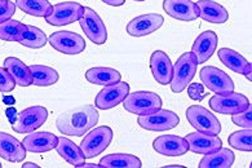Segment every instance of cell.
Segmentation results:
<instances>
[{
  "mask_svg": "<svg viewBox=\"0 0 252 168\" xmlns=\"http://www.w3.org/2000/svg\"><path fill=\"white\" fill-rule=\"evenodd\" d=\"M98 118L96 106L83 105L60 114L56 119V126L63 134L80 137L98 123Z\"/></svg>",
  "mask_w": 252,
  "mask_h": 168,
  "instance_id": "1",
  "label": "cell"
},
{
  "mask_svg": "<svg viewBox=\"0 0 252 168\" xmlns=\"http://www.w3.org/2000/svg\"><path fill=\"white\" fill-rule=\"evenodd\" d=\"M197 66V57L191 52L180 56L176 61V65H173L172 79L169 83L173 93H181L189 86V83H191L193 78L195 76Z\"/></svg>",
  "mask_w": 252,
  "mask_h": 168,
  "instance_id": "2",
  "label": "cell"
},
{
  "mask_svg": "<svg viewBox=\"0 0 252 168\" xmlns=\"http://www.w3.org/2000/svg\"><path fill=\"white\" fill-rule=\"evenodd\" d=\"M163 101L159 95L149 91L128 93L123 101V106L128 113L136 115H148L157 110L162 109Z\"/></svg>",
  "mask_w": 252,
  "mask_h": 168,
  "instance_id": "3",
  "label": "cell"
},
{
  "mask_svg": "<svg viewBox=\"0 0 252 168\" xmlns=\"http://www.w3.org/2000/svg\"><path fill=\"white\" fill-rule=\"evenodd\" d=\"M113 137H114L113 130L107 126H101L88 131V134L80 142V149L83 151L84 158L91 159L102 154L111 144Z\"/></svg>",
  "mask_w": 252,
  "mask_h": 168,
  "instance_id": "4",
  "label": "cell"
},
{
  "mask_svg": "<svg viewBox=\"0 0 252 168\" xmlns=\"http://www.w3.org/2000/svg\"><path fill=\"white\" fill-rule=\"evenodd\" d=\"M187 119L193 128L208 134H219L221 124L214 114L200 105H193L187 109Z\"/></svg>",
  "mask_w": 252,
  "mask_h": 168,
  "instance_id": "5",
  "label": "cell"
},
{
  "mask_svg": "<svg viewBox=\"0 0 252 168\" xmlns=\"http://www.w3.org/2000/svg\"><path fill=\"white\" fill-rule=\"evenodd\" d=\"M48 110L44 106H30L17 114V119L12 123V128L17 134H32L45 123Z\"/></svg>",
  "mask_w": 252,
  "mask_h": 168,
  "instance_id": "6",
  "label": "cell"
},
{
  "mask_svg": "<svg viewBox=\"0 0 252 168\" xmlns=\"http://www.w3.org/2000/svg\"><path fill=\"white\" fill-rule=\"evenodd\" d=\"M138 126L146 131H168L176 128L180 123V117L171 110L159 109L148 115H138Z\"/></svg>",
  "mask_w": 252,
  "mask_h": 168,
  "instance_id": "7",
  "label": "cell"
},
{
  "mask_svg": "<svg viewBox=\"0 0 252 168\" xmlns=\"http://www.w3.org/2000/svg\"><path fill=\"white\" fill-rule=\"evenodd\" d=\"M251 105L250 100L242 93H226V95H215L210 99V107L214 111L222 115L238 114Z\"/></svg>",
  "mask_w": 252,
  "mask_h": 168,
  "instance_id": "8",
  "label": "cell"
},
{
  "mask_svg": "<svg viewBox=\"0 0 252 168\" xmlns=\"http://www.w3.org/2000/svg\"><path fill=\"white\" fill-rule=\"evenodd\" d=\"M200 80L204 87L216 95H226L234 92V83L230 76L222 70L214 66H204L199 72Z\"/></svg>",
  "mask_w": 252,
  "mask_h": 168,
  "instance_id": "9",
  "label": "cell"
},
{
  "mask_svg": "<svg viewBox=\"0 0 252 168\" xmlns=\"http://www.w3.org/2000/svg\"><path fill=\"white\" fill-rule=\"evenodd\" d=\"M48 43L63 55H79L86 49L83 36L73 31H56L48 38Z\"/></svg>",
  "mask_w": 252,
  "mask_h": 168,
  "instance_id": "10",
  "label": "cell"
},
{
  "mask_svg": "<svg viewBox=\"0 0 252 168\" xmlns=\"http://www.w3.org/2000/svg\"><path fill=\"white\" fill-rule=\"evenodd\" d=\"M84 13V7L76 1H63L53 5L52 12L45 17V21L52 26H63L79 21Z\"/></svg>",
  "mask_w": 252,
  "mask_h": 168,
  "instance_id": "11",
  "label": "cell"
},
{
  "mask_svg": "<svg viewBox=\"0 0 252 168\" xmlns=\"http://www.w3.org/2000/svg\"><path fill=\"white\" fill-rule=\"evenodd\" d=\"M80 28L92 43L97 45L105 44L107 40V30L104 21L92 8L84 7V13L79 20Z\"/></svg>",
  "mask_w": 252,
  "mask_h": 168,
  "instance_id": "12",
  "label": "cell"
},
{
  "mask_svg": "<svg viewBox=\"0 0 252 168\" xmlns=\"http://www.w3.org/2000/svg\"><path fill=\"white\" fill-rule=\"evenodd\" d=\"M128 93H129V84L122 80L111 86H105V88L97 93L94 106L101 110H110L123 102Z\"/></svg>",
  "mask_w": 252,
  "mask_h": 168,
  "instance_id": "13",
  "label": "cell"
},
{
  "mask_svg": "<svg viewBox=\"0 0 252 168\" xmlns=\"http://www.w3.org/2000/svg\"><path fill=\"white\" fill-rule=\"evenodd\" d=\"M164 24V18L162 14L149 13L141 14L129 21L127 25V33L135 38H142L145 35L153 34L154 31L159 30Z\"/></svg>",
  "mask_w": 252,
  "mask_h": 168,
  "instance_id": "14",
  "label": "cell"
},
{
  "mask_svg": "<svg viewBox=\"0 0 252 168\" xmlns=\"http://www.w3.org/2000/svg\"><path fill=\"white\" fill-rule=\"evenodd\" d=\"M153 149L160 155L181 157L189 151V145L184 137L175 134H163L153 141Z\"/></svg>",
  "mask_w": 252,
  "mask_h": 168,
  "instance_id": "15",
  "label": "cell"
},
{
  "mask_svg": "<svg viewBox=\"0 0 252 168\" xmlns=\"http://www.w3.org/2000/svg\"><path fill=\"white\" fill-rule=\"evenodd\" d=\"M163 9L172 18L179 21H195L199 17V9L197 4L191 0H164Z\"/></svg>",
  "mask_w": 252,
  "mask_h": 168,
  "instance_id": "16",
  "label": "cell"
},
{
  "mask_svg": "<svg viewBox=\"0 0 252 168\" xmlns=\"http://www.w3.org/2000/svg\"><path fill=\"white\" fill-rule=\"evenodd\" d=\"M185 140L189 145V150L197 154H208L222 146V141L218 137V134H203L199 131L187 134Z\"/></svg>",
  "mask_w": 252,
  "mask_h": 168,
  "instance_id": "17",
  "label": "cell"
},
{
  "mask_svg": "<svg viewBox=\"0 0 252 168\" xmlns=\"http://www.w3.org/2000/svg\"><path fill=\"white\" fill-rule=\"evenodd\" d=\"M219 38L215 31H203L198 35L191 47V53L197 57L198 64H204L212 57L216 48H218Z\"/></svg>",
  "mask_w": 252,
  "mask_h": 168,
  "instance_id": "18",
  "label": "cell"
},
{
  "mask_svg": "<svg viewBox=\"0 0 252 168\" xmlns=\"http://www.w3.org/2000/svg\"><path fill=\"white\" fill-rule=\"evenodd\" d=\"M150 69H152L154 79L159 84L167 86L171 83L173 74V64L166 55V52H153V55L150 56Z\"/></svg>",
  "mask_w": 252,
  "mask_h": 168,
  "instance_id": "19",
  "label": "cell"
},
{
  "mask_svg": "<svg viewBox=\"0 0 252 168\" xmlns=\"http://www.w3.org/2000/svg\"><path fill=\"white\" fill-rule=\"evenodd\" d=\"M22 144L30 153H47L56 149L59 137L51 132H32L22 140Z\"/></svg>",
  "mask_w": 252,
  "mask_h": 168,
  "instance_id": "20",
  "label": "cell"
},
{
  "mask_svg": "<svg viewBox=\"0 0 252 168\" xmlns=\"http://www.w3.org/2000/svg\"><path fill=\"white\" fill-rule=\"evenodd\" d=\"M0 157L12 163H18L26 158V149L14 136L0 132Z\"/></svg>",
  "mask_w": 252,
  "mask_h": 168,
  "instance_id": "21",
  "label": "cell"
},
{
  "mask_svg": "<svg viewBox=\"0 0 252 168\" xmlns=\"http://www.w3.org/2000/svg\"><path fill=\"white\" fill-rule=\"evenodd\" d=\"M4 69L11 74L16 84L20 87H29L32 84L30 66L26 65L17 57H7L4 60Z\"/></svg>",
  "mask_w": 252,
  "mask_h": 168,
  "instance_id": "22",
  "label": "cell"
},
{
  "mask_svg": "<svg viewBox=\"0 0 252 168\" xmlns=\"http://www.w3.org/2000/svg\"><path fill=\"white\" fill-rule=\"evenodd\" d=\"M197 4L199 9V17L212 24H225L229 18L228 10L221 4L212 0H199Z\"/></svg>",
  "mask_w": 252,
  "mask_h": 168,
  "instance_id": "23",
  "label": "cell"
},
{
  "mask_svg": "<svg viewBox=\"0 0 252 168\" xmlns=\"http://www.w3.org/2000/svg\"><path fill=\"white\" fill-rule=\"evenodd\" d=\"M235 155L230 149L221 146L218 150L204 154L199 162V168H230L234 165Z\"/></svg>",
  "mask_w": 252,
  "mask_h": 168,
  "instance_id": "24",
  "label": "cell"
},
{
  "mask_svg": "<svg viewBox=\"0 0 252 168\" xmlns=\"http://www.w3.org/2000/svg\"><path fill=\"white\" fill-rule=\"evenodd\" d=\"M56 150L61 155V158L65 159L67 163L75 167H80L84 163V154L80 146L66 137H60L59 144L56 146Z\"/></svg>",
  "mask_w": 252,
  "mask_h": 168,
  "instance_id": "25",
  "label": "cell"
},
{
  "mask_svg": "<svg viewBox=\"0 0 252 168\" xmlns=\"http://www.w3.org/2000/svg\"><path fill=\"white\" fill-rule=\"evenodd\" d=\"M86 79L92 84L111 86L121 82L122 74L113 67H91L87 70Z\"/></svg>",
  "mask_w": 252,
  "mask_h": 168,
  "instance_id": "26",
  "label": "cell"
},
{
  "mask_svg": "<svg viewBox=\"0 0 252 168\" xmlns=\"http://www.w3.org/2000/svg\"><path fill=\"white\" fill-rule=\"evenodd\" d=\"M100 166L104 168H141V159L132 154H109L102 157Z\"/></svg>",
  "mask_w": 252,
  "mask_h": 168,
  "instance_id": "27",
  "label": "cell"
},
{
  "mask_svg": "<svg viewBox=\"0 0 252 168\" xmlns=\"http://www.w3.org/2000/svg\"><path fill=\"white\" fill-rule=\"evenodd\" d=\"M218 56L220 61L224 64L228 69L231 71L237 72V74H245L247 66L250 62L241 55L238 52L233 51L230 48H221L218 52Z\"/></svg>",
  "mask_w": 252,
  "mask_h": 168,
  "instance_id": "28",
  "label": "cell"
},
{
  "mask_svg": "<svg viewBox=\"0 0 252 168\" xmlns=\"http://www.w3.org/2000/svg\"><path fill=\"white\" fill-rule=\"evenodd\" d=\"M30 71L32 75V84L38 87L53 86L59 82L60 75L53 67L44 65H32Z\"/></svg>",
  "mask_w": 252,
  "mask_h": 168,
  "instance_id": "29",
  "label": "cell"
},
{
  "mask_svg": "<svg viewBox=\"0 0 252 168\" xmlns=\"http://www.w3.org/2000/svg\"><path fill=\"white\" fill-rule=\"evenodd\" d=\"M16 5L34 17H47L52 12V4L48 0H16Z\"/></svg>",
  "mask_w": 252,
  "mask_h": 168,
  "instance_id": "30",
  "label": "cell"
},
{
  "mask_svg": "<svg viewBox=\"0 0 252 168\" xmlns=\"http://www.w3.org/2000/svg\"><path fill=\"white\" fill-rule=\"evenodd\" d=\"M47 41H48V38L44 34V31L35 28V26H32V25H28L26 31H25L18 43H21L24 47H28V48L39 49L43 48L47 44Z\"/></svg>",
  "mask_w": 252,
  "mask_h": 168,
  "instance_id": "31",
  "label": "cell"
},
{
  "mask_svg": "<svg viewBox=\"0 0 252 168\" xmlns=\"http://www.w3.org/2000/svg\"><path fill=\"white\" fill-rule=\"evenodd\" d=\"M26 28L28 25L12 18L4 21L0 24V39L5 41H20Z\"/></svg>",
  "mask_w": 252,
  "mask_h": 168,
  "instance_id": "32",
  "label": "cell"
},
{
  "mask_svg": "<svg viewBox=\"0 0 252 168\" xmlns=\"http://www.w3.org/2000/svg\"><path fill=\"white\" fill-rule=\"evenodd\" d=\"M229 145L233 149L241 151L252 150V131L251 128H245L243 131H237L229 136Z\"/></svg>",
  "mask_w": 252,
  "mask_h": 168,
  "instance_id": "33",
  "label": "cell"
},
{
  "mask_svg": "<svg viewBox=\"0 0 252 168\" xmlns=\"http://www.w3.org/2000/svg\"><path fill=\"white\" fill-rule=\"evenodd\" d=\"M231 122L235 126L243 128H252V107L250 105L249 107L238 114H233L231 115Z\"/></svg>",
  "mask_w": 252,
  "mask_h": 168,
  "instance_id": "34",
  "label": "cell"
},
{
  "mask_svg": "<svg viewBox=\"0 0 252 168\" xmlns=\"http://www.w3.org/2000/svg\"><path fill=\"white\" fill-rule=\"evenodd\" d=\"M14 87H16V82L13 80L11 74L4 67H0V92L9 93L13 91Z\"/></svg>",
  "mask_w": 252,
  "mask_h": 168,
  "instance_id": "35",
  "label": "cell"
},
{
  "mask_svg": "<svg viewBox=\"0 0 252 168\" xmlns=\"http://www.w3.org/2000/svg\"><path fill=\"white\" fill-rule=\"evenodd\" d=\"M206 89L202 83H189L188 86V96L194 101H202L206 97Z\"/></svg>",
  "mask_w": 252,
  "mask_h": 168,
  "instance_id": "36",
  "label": "cell"
},
{
  "mask_svg": "<svg viewBox=\"0 0 252 168\" xmlns=\"http://www.w3.org/2000/svg\"><path fill=\"white\" fill-rule=\"evenodd\" d=\"M16 13V4L11 0H4L0 3V24L4 21L11 20Z\"/></svg>",
  "mask_w": 252,
  "mask_h": 168,
  "instance_id": "37",
  "label": "cell"
},
{
  "mask_svg": "<svg viewBox=\"0 0 252 168\" xmlns=\"http://www.w3.org/2000/svg\"><path fill=\"white\" fill-rule=\"evenodd\" d=\"M101 1H104L107 5H111V7H121L126 3V0H101Z\"/></svg>",
  "mask_w": 252,
  "mask_h": 168,
  "instance_id": "38",
  "label": "cell"
},
{
  "mask_svg": "<svg viewBox=\"0 0 252 168\" xmlns=\"http://www.w3.org/2000/svg\"><path fill=\"white\" fill-rule=\"evenodd\" d=\"M7 117L8 119L11 120V123H14V120L17 119V114H16V110H14L13 107L7 110Z\"/></svg>",
  "mask_w": 252,
  "mask_h": 168,
  "instance_id": "39",
  "label": "cell"
},
{
  "mask_svg": "<svg viewBox=\"0 0 252 168\" xmlns=\"http://www.w3.org/2000/svg\"><path fill=\"white\" fill-rule=\"evenodd\" d=\"M245 75H246V78H247V79L250 80V82H251V64H249V66H247V69H246V71H245Z\"/></svg>",
  "mask_w": 252,
  "mask_h": 168,
  "instance_id": "40",
  "label": "cell"
},
{
  "mask_svg": "<svg viewBox=\"0 0 252 168\" xmlns=\"http://www.w3.org/2000/svg\"><path fill=\"white\" fill-rule=\"evenodd\" d=\"M80 167H83V168H98V167H101V166L94 165V163H83V165L80 166Z\"/></svg>",
  "mask_w": 252,
  "mask_h": 168,
  "instance_id": "41",
  "label": "cell"
},
{
  "mask_svg": "<svg viewBox=\"0 0 252 168\" xmlns=\"http://www.w3.org/2000/svg\"><path fill=\"white\" fill-rule=\"evenodd\" d=\"M22 167H24V168H38L39 166H36L35 163H32V162H28V163H25Z\"/></svg>",
  "mask_w": 252,
  "mask_h": 168,
  "instance_id": "42",
  "label": "cell"
},
{
  "mask_svg": "<svg viewBox=\"0 0 252 168\" xmlns=\"http://www.w3.org/2000/svg\"><path fill=\"white\" fill-rule=\"evenodd\" d=\"M4 102H7V105H12L14 102L13 97H9V96H5L4 97Z\"/></svg>",
  "mask_w": 252,
  "mask_h": 168,
  "instance_id": "43",
  "label": "cell"
},
{
  "mask_svg": "<svg viewBox=\"0 0 252 168\" xmlns=\"http://www.w3.org/2000/svg\"><path fill=\"white\" fill-rule=\"evenodd\" d=\"M167 168H183V166H179V165H171V166H166Z\"/></svg>",
  "mask_w": 252,
  "mask_h": 168,
  "instance_id": "44",
  "label": "cell"
},
{
  "mask_svg": "<svg viewBox=\"0 0 252 168\" xmlns=\"http://www.w3.org/2000/svg\"><path fill=\"white\" fill-rule=\"evenodd\" d=\"M133 1H145V0H133Z\"/></svg>",
  "mask_w": 252,
  "mask_h": 168,
  "instance_id": "45",
  "label": "cell"
},
{
  "mask_svg": "<svg viewBox=\"0 0 252 168\" xmlns=\"http://www.w3.org/2000/svg\"><path fill=\"white\" fill-rule=\"evenodd\" d=\"M1 167H3V165H1V163H0V168H1Z\"/></svg>",
  "mask_w": 252,
  "mask_h": 168,
  "instance_id": "46",
  "label": "cell"
},
{
  "mask_svg": "<svg viewBox=\"0 0 252 168\" xmlns=\"http://www.w3.org/2000/svg\"><path fill=\"white\" fill-rule=\"evenodd\" d=\"M1 1H4V0H0V3H1Z\"/></svg>",
  "mask_w": 252,
  "mask_h": 168,
  "instance_id": "47",
  "label": "cell"
}]
</instances>
